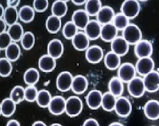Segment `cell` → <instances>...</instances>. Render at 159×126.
I'll return each instance as SVG.
<instances>
[{
	"mask_svg": "<svg viewBox=\"0 0 159 126\" xmlns=\"http://www.w3.org/2000/svg\"><path fill=\"white\" fill-rule=\"evenodd\" d=\"M121 36L130 45H135L139 41L142 40L143 35L138 26L134 24H130L122 31Z\"/></svg>",
	"mask_w": 159,
	"mask_h": 126,
	"instance_id": "6da1fadb",
	"label": "cell"
},
{
	"mask_svg": "<svg viewBox=\"0 0 159 126\" xmlns=\"http://www.w3.org/2000/svg\"><path fill=\"white\" fill-rule=\"evenodd\" d=\"M83 109L82 99L78 96H71L66 100V112L67 116L75 117L81 114Z\"/></svg>",
	"mask_w": 159,
	"mask_h": 126,
	"instance_id": "7a4b0ae2",
	"label": "cell"
},
{
	"mask_svg": "<svg viewBox=\"0 0 159 126\" xmlns=\"http://www.w3.org/2000/svg\"><path fill=\"white\" fill-rule=\"evenodd\" d=\"M140 12V5L137 0H126L121 6V12L129 20L137 17Z\"/></svg>",
	"mask_w": 159,
	"mask_h": 126,
	"instance_id": "3957f363",
	"label": "cell"
},
{
	"mask_svg": "<svg viewBox=\"0 0 159 126\" xmlns=\"http://www.w3.org/2000/svg\"><path fill=\"white\" fill-rule=\"evenodd\" d=\"M136 74H137V70L135 66L129 62L122 63L118 69V77L124 83L130 82L136 77Z\"/></svg>",
	"mask_w": 159,
	"mask_h": 126,
	"instance_id": "277c9868",
	"label": "cell"
},
{
	"mask_svg": "<svg viewBox=\"0 0 159 126\" xmlns=\"http://www.w3.org/2000/svg\"><path fill=\"white\" fill-rule=\"evenodd\" d=\"M128 90L129 94L133 97L139 98L142 97L146 91L143 78L136 76L130 82L128 83Z\"/></svg>",
	"mask_w": 159,
	"mask_h": 126,
	"instance_id": "5b68a950",
	"label": "cell"
},
{
	"mask_svg": "<svg viewBox=\"0 0 159 126\" xmlns=\"http://www.w3.org/2000/svg\"><path fill=\"white\" fill-rule=\"evenodd\" d=\"M74 77L68 71H63L57 76L56 79L57 88L61 92H66L72 88Z\"/></svg>",
	"mask_w": 159,
	"mask_h": 126,
	"instance_id": "8992f818",
	"label": "cell"
},
{
	"mask_svg": "<svg viewBox=\"0 0 159 126\" xmlns=\"http://www.w3.org/2000/svg\"><path fill=\"white\" fill-rule=\"evenodd\" d=\"M134 53L138 59L151 58L153 53V46L149 40H142L134 46Z\"/></svg>",
	"mask_w": 159,
	"mask_h": 126,
	"instance_id": "52a82bcc",
	"label": "cell"
},
{
	"mask_svg": "<svg viewBox=\"0 0 159 126\" xmlns=\"http://www.w3.org/2000/svg\"><path fill=\"white\" fill-rule=\"evenodd\" d=\"M115 111L118 116L126 118L130 116L132 112V104L127 97H119L116 100Z\"/></svg>",
	"mask_w": 159,
	"mask_h": 126,
	"instance_id": "ba28073f",
	"label": "cell"
},
{
	"mask_svg": "<svg viewBox=\"0 0 159 126\" xmlns=\"http://www.w3.org/2000/svg\"><path fill=\"white\" fill-rule=\"evenodd\" d=\"M66 100L62 96L57 95L52 97V101L49 104V112L54 116H61L66 112Z\"/></svg>",
	"mask_w": 159,
	"mask_h": 126,
	"instance_id": "9c48e42d",
	"label": "cell"
},
{
	"mask_svg": "<svg viewBox=\"0 0 159 126\" xmlns=\"http://www.w3.org/2000/svg\"><path fill=\"white\" fill-rule=\"evenodd\" d=\"M143 82L146 91L154 93L159 90V72L153 70L144 76Z\"/></svg>",
	"mask_w": 159,
	"mask_h": 126,
	"instance_id": "30bf717a",
	"label": "cell"
},
{
	"mask_svg": "<svg viewBox=\"0 0 159 126\" xmlns=\"http://www.w3.org/2000/svg\"><path fill=\"white\" fill-rule=\"evenodd\" d=\"M135 67L139 75L145 76L154 70L155 62L152 58H141L138 59Z\"/></svg>",
	"mask_w": 159,
	"mask_h": 126,
	"instance_id": "8fae6325",
	"label": "cell"
},
{
	"mask_svg": "<svg viewBox=\"0 0 159 126\" xmlns=\"http://www.w3.org/2000/svg\"><path fill=\"white\" fill-rule=\"evenodd\" d=\"M85 58L89 63L96 64L104 59L103 50L98 45L91 46L85 51Z\"/></svg>",
	"mask_w": 159,
	"mask_h": 126,
	"instance_id": "7c38bea8",
	"label": "cell"
},
{
	"mask_svg": "<svg viewBox=\"0 0 159 126\" xmlns=\"http://www.w3.org/2000/svg\"><path fill=\"white\" fill-rule=\"evenodd\" d=\"M129 45L122 36H118L111 42V51L118 56L123 57L128 54Z\"/></svg>",
	"mask_w": 159,
	"mask_h": 126,
	"instance_id": "4fadbf2b",
	"label": "cell"
},
{
	"mask_svg": "<svg viewBox=\"0 0 159 126\" xmlns=\"http://www.w3.org/2000/svg\"><path fill=\"white\" fill-rule=\"evenodd\" d=\"M115 16L116 14L112 7L109 5H104L97 15V21L102 26H103L108 24H112Z\"/></svg>",
	"mask_w": 159,
	"mask_h": 126,
	"instance_id": "5bb4252c",
	"label": "cell"
},
{
	"mask_svg": "<svg viewBox=\"0 0 159 126\" xmlns=\"http://www.w3.org/2000/svg\"><path fill=\"white\" fill-rule=\"evenodd\" d=\"M87 105L90 109L98 110L102 106L103 101V94L99 90H91L85 97Z\"/></svg>",
	"mask_w": 159,
	"mask_h": 126,
	"instance_id": "9a60e30c",
	"label": "cell"
},
{
	"mask_svg": "<svg viewBox=\"0 0 159 126\" xmlns=\"http://www.w3.org/2000/svg\"><path fill=\"white\" fill-rule=\"evenodd\" d=\"M48 54L55 60L59 59L63 55L64 51V46L63 42L57 39H54L50 41L47 48Z\"/></svg>",
	"mask_w": 159,
	"mask_h": 126,
	"instance_id": "2e32d148",
	"label": "cell"
},
{
	"mask_svg": "<svg viewBox=\"0 0 159 126\" xmlns=\"http://www.w3.org/2000/svg\"><path fill=\"white\" fill-rule=\"evenodd\" d=\"M72 21L75 24L78 29L84 30L89 23V15L85 10L79 9L74 12L72 16Z\"/></svg>",
	"mask_w": 159,
	"mask_h": 126,
	"instance_id": "e0dca14e",
	"label": "cell"
},
{
	"mask_svg": "<svg viewBox=\"0 0 159 126\" xmlns=\"http://www.w3.org/2000/svg\"><path fill=\"white\" fill-rule=\"evenodd\" d=\"M102 25L97 20H91L84 29V33L90 40H96L101 35Z\"/></svg>",
	"mask_w": 159,
	"mask_h": 126,
	"instance_id": "ac0fdd59",
	"label": "cell"
},
{
	"mask_svg": "<svg viewBox=\"0 0 159 126\" xmlns=\"http://www.w3.org/2000/svg\"><path fill=\"white\" fill-rule=\"evenodd\" d=\"M144 114L150 120H157L159 119V101L150 100L145 104Z\"/></svg>",
	"mask_w": 159,
	"mask_h": 126,
	"instance_id": "d6986e66",
	"label": "cell"
},
{
	"mask_svg": "<svg viewBox=\"0 0 159 126\" xmlns=\"http://www.w3.org/2000/svg\"><path fill=\"white\" fill-rule=\"evenodd\" d=\"M72 43L77 51H86L89 48L90 40L84 33L78 32L77 34L72 40Z\"/></svg>",
	"mask_w": 159,
	"mask_h": 126,
	"instance_id": "ffe728a7",
	"label": "cell"
},
{
	"mask_svg": "<svg viewBox=\"0 0 159 126\" xmlns=\"http://www.w3.org/2000/svg\"><path fill=\"white\" fill-rule=\"evenodd\" d=\"M88 81L85 76L82 75H77L74 77L72 82V91L76 95H82L88 89Z\"/></svg>",
	"mask_w": 159,
	"mask_h": 126,
	"instance_id": "44dd1931",
	"label": "cell"
},
{
	"mask_svg": "<svg viewBox=\"0 0 159 126\" xmlns=\"http://www.w3.org/2000/svg\"><path fill=\"white\" fill-rule=\"evenodd\" d=\"M118 32L117 28L113 25L112 23L106 24L102 26L100 38L106 42H112L116 37H118Z\"/></svg>",
	"mask_w": 159,
	"mask_h": 126,
	"instance_id": "7402d4cb",
	"label": "cell"
},
{
	"mask_svg": "<svg viewBox=\"0 0 159 126\" xmlns=\"http://www.w3.org/2000/svg\"><path fill=\"white\" fill-rule=\"evenodd\" d=\"M104 64L109 70H117L121 66V57L115 54L112 51H109L104 56Z\"/></svg>",
	"mask_w": 159,
	"mask_h": 126,
	"instance_id": "603a6c76",
	"label": "cell"
},
{
	"mask_svg": "<svg viewBox=\"0 0 159 126\" xmlns=\"http://www.w3.org/2000/svg\"><path fill=\"white\" fill-rule=\"evenodd\" d=\"M39 70L44 72H51L55 69L56 60L48 54L42 55L38 61Z\"/></svg>",
	"mask_w": 159,
	"mask_h": 126,
	"instance_id": "cb8c5ba5",
	"label": "cell"
},
{
	"mask_svg": "<svg viewBox=\"0 0 159 126\" xmlns=\"http://www.w3.org/2000/svg\"><path fill=\"white\" fill-rule=\"evenodd\" d=\"M109 91L116 97H121L124 92V82L118 76H114L109 82Z\"/></svg>",
	"mask_w": 159,
	"mask_h": 126,
	"instance_id": "d4e9b609",
	"label": "cell"
},
{
	"mask_svg": "<svg viewBox=\"0 0 159 126\" xmlns=\"http://www.w3.org/2000/svg\"><path fill=\"white\" fill-rule=\"evenodd\" d=\"M19 18V11H17V8L14 7L7 6L5 8V12L3 17L2 19L5 21L8 26H12L17 24V20Z\"/></svg>",
	"mask_w": 159,
	"mask_h": 126,
	"instance_id": "484cf974",
	"label": "cell"
},
{
	"mask_svg": "<svg viewBox=\"0 0 159 126\" xmlns=\"http://www.w3.org/2000/svg\"><path fill=\"white\" fill-rule=\"evenodd\" d=\"M16 111V104L10 97L5 98L0 104V113L5 117L11 116Z\"/></svg>",
	"mask_w": 159,
	"mask_h": 126,
	"instance_id": "4316f807",
	"label": "cell"
},
{
	"mask_svg": "<svg viewBox=\"0 0 159 126\" xmlns=\"http://www.w3.org/2000/svg\"><path fill=\"white\" fill-rule=\"evenodd\" d=\"M35 12L33 7L30 5H24L19 10V18L22 22L28 24L33 21L35 17Z\"/></svg>",
	"mask_w": 159,
	"mask_h": 126,
	"instance_id": "83f0119b",
	"label": "cell"
},
{
	"mask_svg": "<svg viewBox=\"0 0 159 126\" xmlns=\"http://www.w3.org/2000/svg\"><path fill=\"white\" fill-rule=\"evenodd\" d=\"M61 26L62 23L61 18L52 15L48 17L46 22H45V27H46L47 30L52 34L59 32L60 30L61 29Z\"/></svg>",
	"mask_w": 159,
	"mask_h": 126,
	"instance_id": "f1b7e54d",
	"label": "cell"
},
{
	"mask_svg": "<svg viewBox=\"0 0 159 126\" xmlns=\"http://www.w3.org/2000/svg\"><path fill=\"white\" fill-rule=\"evenodd\" d=\"M68 6H67L66 2L63 0H57L53 3L52 6V15L61 18L66 15Z\"/></svg>",
	"mask_w": 159,
	"mask_h": 126,
	"instance_id": "f546056e",
	"label": "cell"
},
{
	"mask_svg": "<svg viewBox=\"0 0 159 126\" xmlns=\"http://www.w3.org/2000/svg\"><path fill=\"white\" fill-rule=\"evenodd\" d=\"M117 97L114 96L109 91L106 92L103 95V101H102V107L104 110L107 112H112L115 110Z\"/></svg>",
	"mask_w": 159,
	"mask_h": 126,
	"instance_id": "4dcf8cb0",
	"label": "cell"
},
{
	"mask_svg": "<svg viewBox=\"0 0 159 126\" xmlns=\"http://www.w3.org/2000/svg\"><path fill=\"white\" fill-rule=\"evenodd\" d=\"M21 54L20 46L16 42H12L5 50V56L11 62L17 61Z\"/></svg>",
	"mask_w": 159,
	"mask_h": 126,
	"instance_id": "1f68e13d",
	"label": "cell"
},
{
	"mask_svg": "<svg viewBox=\"0 0 159 126\" xmlns=\"http://www.w3.org/2000/svg\"><path fill=\"white\" fill-rule=\"evenodd\" d=\"M40 74L36 68H30L24 72V82L28 86H35L39 80Z\"/></svg>",
	"mask_w": 159,
	"mask_h": 126,
	"instance_id": "d6a6232c",
	"label": "cell"
},
{
	"mask_svg": "<svg viewBox=\"0 0 159 126\" xmlns=\"http://www.w3.org/2000/svg\"><path fill=\"white\" fill-rule=\"evenodd\" d=\"M7 32L10 35L12 42H16V43L21 40L23 35L24 34V28H23L22 25L20 24H19V23H17V24H14V25L10 26Z\"/></svg>",
	"mask_w": 159,
	"mask_h": 126,
	"instance_id": "836d02e7",
	"label": "cell"
},
{
	"mask_svg": "<svg viewBox=\"0 0 159 126\" xmlns=\"http://www.w3.org/2000/svg\"><path fill=\"white\" fill-rule=\"evenodd\" d=\"M52 97L50 92L45 89H42L39 91L38 96H37L36 102L37 104L42 108L48 107L51 101H52Z\"/></svg>",
	"mask_w": 159,
	"mask_h": 126,
	"instance_id": "e575fe53",
	"label": "cell"
},
{
	"mask_svg": "<svg viewBox=\"0 0 159 126\" xmlns=\"http://www.w3.org/2000/svg\"><path fill=\"white\" fill-rule=\"evenodd\" d=\"M102 7V3L100 0H88L85 4V11L89 16L97 17Z\"/></svg>",
	"mask_w": 159,
	"mask_h": 126,
	"instance_id": "d590c367",
	"label": "cell"
},
{
	"mask_svg": "<svg viewBox=\"0 0 159 126\" xmlns=\"http://www.w3.org/2000/svg\"><path fill=\"white\" fill-rule=\"evenodd\" d=\"M112 24L117 28L118 31H123L130 24V20L121 12H120V13L116 14L115 16Z\"/></svg>",
	"mask_w": 159,
	"mask_h": 126,
	"instance_id": "8d00e7d4",
	"label": "cell"
},
{
	"mask_svg": "<svg viewBox=\"0 0 159 126\" xmlns=\"http://www.w3.org/2000/svg\"><path fill=\"white\" fill-rule=\"evenodd\" d=\"M10 98L16 104H20L23 100H25V88L20 86L14 87L10 93Z\"/></svg>",
	"mask_w": 159,
	"mask_h": 126,
	"instance_id": "74e56055",
	"label": "cell"
},
{
	"mask_svg": "<svg viewBox=\"0 0 159 126\" xmlns=\"http://www.w3.org/2000/svg\"><path fill=\"white\" fill-rule=\"evenodd\" d=\"M78 27L75 26L72 21H68L63 26V35L66 40H72L75 35L78 33Z\"/></svg>",
	"mask_w": 159,
	"mask_h": 126,
	"instance_id": "f35d334b",
	"label": "cell"
},
{
	"mask_svg": "<svg viewBox=\"0 0 159 126\" xmlns=\"http://www.w3.org/2000/svg\"><path fill=\"white\" fill-rule=\"evenodd\" d=\"M21 46L24 50L29 51L35 45V36L32 32H26L20 40Z\"/></svg>",
	"mask_w": 159,
	"mask_h": 126,
	"instance_id": "ab89813d",
	"label": "cell"
},
{
	"mask_svg": "<svg viewBox=\"0 0 159 126\" xmlns=\"http://www.w3.org/2000/svg\"><path fill=\"white\" fill-rule=\"evenodd\" d=\"M11 62L6 58H2L0 59V75L2 77H8L11 73Z\"/></svg>",
	"mask_w": 159,
	"mask_h": 126,
	"instance_id": "60d3db41",
	"label": "cell"
},
{
	"mask_svg": "<svg viewBox=\"0 0 159 126\" xmlns=\"http://www.w3.org/2000/svg\"><path fill=\"white\" fill-rule=\"evenodd\" d=\"M39 91L35 86H28L25 88V100L32 103L36 101Z\"/></svg>",
	"mask_w": 159,
	"mask_h": 126,
	"instance_id": "b9f144b4",
	"label": "cell"
},
{
	"mask_svg": "<svg viewBox=\"0 0 159 126\" xmlns=\"http://www.w3.org/2000/svg\"><path fill=\"white\" fill-rule=\"evenodd\" d=\"M12 40L8 32L0 33V49L6 50L7 48L12 43Z\"/></svg>",
	"mask_w": 159,
	"mask_h": 126,
	"instance_id": "7bdbcfd3",
	"label": "cell"
},
{
	"mask_svg": "<svg viewBox=\"0 0 159 126\" xmlns=\"http://www.w3.org/2000/svg\"><path fill=\"white\" fill-rule=\"evenodd\" d=\"M33 7L36 12L42 13L47 10L48 7V0H34L33 2Z\"/></svg>",
	"mask_w": 159,
	"mask_h": 126,
	"instance_id": "ee69618b",
	"label": "cell"
},
{
	"mask_svg": "<svg viewBox=\"0 0 159 126\" xmlns=\"http://www.w3.org/2000/svg\"><path fill=\"white\" fill-rule=\"evenodd\" d=\"M82 126H100V125H99L98 122L97 121L96 119H92V118H90L84 121Z\"/></svg>",
	"mask_w": 159,
	"mask_h": 126,
	"instance_id": "f6af8a7d",
	"label": "cell"
},
{
	"mask_svg": "<svg viewBox=\"0 0 159 126\" xmlns=\"http://www.w3.org/2000/svg\"><path fill=\"white\" fill-rule=\"evenodd\" d=\"M7 3H8V6L17 8L20 4V1L19 0H8L7 1Z\"/></svg>",
	"mask_w": 159,
	"mask_h": 126,
	"instance_id": "bcb514c9",
	"label": "cell"
},
{
	"mask_svg": "<svg viewBox=\"0 0 159 126\" xmlns=\"http://www.w3.org/2000/svg\"><path fill=\"white\" fill-rule=\"evenodd\" d=\"M6 26H7V24L5 22V21L3 20V19H0V32L2 33H4V32H6L5 31V30H6Z\"/></svg>",
	"mask_w": 159,
	"mask_h": 126,
	"instance_id": "7dc6e473",
	"label": "cell"
},
{
	"mask_svg": "<svg viewBox=\"0 0 159 126\" xmlns=\"http://www.w3.org/2000/svg\"><path fill=\"white\" fill-rule=\"evenodd\" d=\"M6 126H20V124L17 120L11 119L7 122Z\"/></svg>",
	"mask_w": 159,
	"mask_h": 126,
	"instance_id": "c3c4849f",
	"label": "cell"
},
{
	"mask_svg": "<svg viewBox=\"0 0 159 126\" xmlns=\"http://www.w3.org/2000/svg\"><path fill=\"white\" fill-rule=\"evenodd\" d=\"M86 2H87V1H84V0H74V1H72V3H73L74 5H77V6H81V5H85Z\"/></svg>",
	"mask_w": 159,
	"mask_h": 126,
	"instance_id": "681fc988",
	"label": "cell"
},
{
	"mask_svg": "<svg viewBox=\"0 0 159 126\" xmlns=\"http://www.w3.org/2000/svg\"><path fill=\"white\" fill-rule=\"evenodd\" d=\"M32 126H47V125L45 122H43L42 121H36V122H35L33 125H32Z\"/></svg>",
	"mask_w": 159,
	"mask_h": 126,
	"instance_id": "f907efd6",
	"label": "cell"
},
{
	"mask_svg": "<svg viewBox=\"0 0 159 126\" xmlns=\"http://www.w3.org/2000/svg\"><path fill=\"white\" fill-rule=\"evenodd\" d=\"M109 126H124V125L123 124H121V122H112V123H111Z\"/></svg>",
	"mask_w": 159,
	"mask_h": 126,
	"instance_id": "816d5d0a",
	"label": "cell"
},
{
	"mask_svg": "<svg viewBox=\"0 0 159 126\" xmlns=\"http://www.w3.org/2000/svg\"><path fill=\"white\" fill-rule=\"evenodd\" d=\"M51 126H63V125H61V124H58V123H54V124H52Z\"/></svg>",
	"mask_w": 159,
	"mask_h": 126,
	"instance_id": "f5cc1de1",
	"label": "cell"
}]
</instances>
